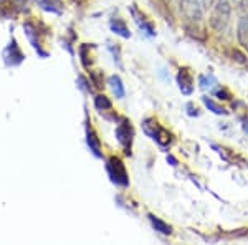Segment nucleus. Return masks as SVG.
<instances>
[{
	"instance_id": "nucleus-1",
	"label": "nucleus",
	"mask_w": 248,
	"mask_h": 245,
	"mask_svg": "<svg viewBox=\"0 0 248 245\" xmlns=\"http://www.w3.org/2000/svg\"><path fill=\"white\" fill-rule=\"evenodd\" d=\"M232 22V3L230 0H217L212 7L209 17L210 29L217 33H225Z\"/></svg>"
},
{
	"instance_id": "nucleus-2",
	"label": "nucleus",
	"mask_w": 248,
	"mask_h": 245,
	"mask_svg": "<svg viewBox=\"0 0 248 245\" xmlns=\"http://www.w3.org/2000/svg\"><path fill=\"white\" fill-rule=\"evenodd\" d=\"M181 12L187 23H201L205 7L202 0H181Z\"/></svg>"
},
{
	"instance_id": "nucleus-3",
	"label": "nucleus",
	"mask_w": 248,
	"mask_h": 245,
	"mask_svg": "<svg viewBox=\"0 0 248 245\" xmlns=\"http://www.w3.org/2000/svg\"><path fill=\"white\" fill-rule=\"evenodd\" d=\"M106 169H108V174H109L111 180H113L116 186H123V187L129 186V178H127L126 167H124L121 159L111 158L106 164Z\"/></svg>"
},
{
	"instance_id": "nucleus-4",
	"label": "nucleus",
	"mask_w": 248,
	"mask_h": 245,
	"mask_svg": "<svg viewBox=\"0 0 248 245\" xmlns=\"http://www.w3.org/2000/svg\"><path fill=\"white\" fill-rule=\"evenodd\" d=\"M144 131H146L153 139H155L161 146H167V144H170V141H172L170 132L159 126L154 119H146V121H144Z\"/></svg>"
},
{
	"instance_id": "nucleus-5",
	"label": "nucleus",
	"mask_w": 248,
	"mask_h": 245,
	"mask_svg": "<svg viewBox=\"0 0 248 245\" xmlns=\"http://www.w3.org/2000/svg\"><path fill=\"white\" fill-rule=\"evenodd\" d=\"M116 138L121 143L126 154H129L131 143H133V128H131V123L127 119H123L121 124H118V128H116Z\"/></svg>"
},
{
	"instance_id": "nucleus-6",
	"label": "nucleus",
	"mask_w": 248,
	"mask_h": 245,
	"mask_svg": "<svg viewBox=\"0 0 248 245\" xmlns=\"http://www.w3.org/2000/svg\"><path fill=\"white\" fill-rule=\"evenodd\" d=\"M129 10H131V15L134 17V22L138 23L139 29H141V30L144 32V33L147 35V37H154V35H155V30H154L153 23L147 22L146 17H144L141 12L138 10V7H136V5H131V9H129Z\"/></svg>"
},
{
	"instance_id": "nucleus-7",
	"label": "nucleus",
	"mask_w": 248,
	"mask_h": 245,
	"mask_svg": "<svg viewBox=\"0 0 248 245\" xmlns=\"http://www.w3.org/2000/svg\"><path fill=\"white\" fill-rule=\"evenodd\" d=\"M177 83L184 95H190L194 91V78H192L189 68H181V71L177 75Z\"/></svg>"
},
{
	"instance_id": "nucleus-8",
	"label": "nucleus",
	"mask_w": 248,
	"mask_h": 245,
	"mask_svg": "<svg viewBox=\"0 0 248 245\" xmlns=\"http://www.w3.org/2000/svg\"><path fill=\"white\" fill-rule=\"evenodd\" d=\"M237 40L238 45L248 51V17H242L237 23Z\"/></svg>"
},
{
	"instance_id": "nucleus-9",
	"label": "nucleus",
	"mask_w": 248,
	"mask_h": 245,
	"mask_svg": "<svg viewBox=\"0 0 248 245\" xmlns=\"http://www.w3.org/2000/svg\"><path fill=\"white\" fill-rule=\"evenodd\" d=\"M108 85H109L111 91H113V95L116 96V98H123V96H124V86H123L121 78H119L118 75L109 76V80H108Z\"/></svg>"
},
{
	"instance_id": "nucleus-10",
	"label": "nucleus",
	"mask_w": 248,
	"mask_h": 245,
	"mask_svg": "<svg viewBox=\"0 0 248 245\" xmlns=\"http://www.w3.org/2000/svg\"><path fill=\"white\" fill-rule=\"evenodd\" d=\"M147 217H149L151 224H153V227H154L157 232H161V234H164V235H170V234H172V227L169 226V224H166L164 220L157 219V217L153 215V214H149Z\"/></svg>"
},
{
	"instance_id": "nucleus-11",
	"label": "nucleus",
	"mask_w": 248,
	"mask_h": 245,
	"mask_svg": "<svg viewBox=\"0 0 248 245\" xmlns=\"http://www.w3.org/2000/svg\"><path fill=\"white\" fill-rule=\"evenodd\" d=\"M111 30H113L114 33L121 35L123 38H129L131 37V32L127 30L126 23H124L121 18H116V20L113 18V20H111Z\"/></svg>"
},
{
	"instance_id": "nucleus-12",
	"label": "nucleus",
	"mask_w": 248,
	"mask_h": 245,
	"mask_svg": "<svg viewBox=\"0 0 248 245\" xmlns=\"http://www.w3.org/2000/svg\"><path fill=\"white\" fill-rule=\"evenodd\" d=\"M43 10L53 12V14H60L63 10V5L60 0H37Z\"/></svg>"
},
{
	"instance_id": "nucleus-13",
	"label": "nucleus",
	"mask_w": 248,
	"mask_h": 245,
	"mask_svg": "<svg viewBox=\"0 0 248 245\" xmlns=\"http://www.w3.org/2000/svg\"><path fill=\"white\" fill-rule=\"evenodd\" d=\"M202 103L205 104V108H209V111H212L214 114H227V111L223 110L220 104H217L212 98L209 96H202Z\"/></svg>"
},
{
	"instance_id": "nucleus-14",
	"label": "nucleus",
	"mask_w": 248,
	"mask_h": 245,
	"mask_svg": "<svg viewBox=\"0 0 248 245\" xmlns=\"http://www.w3.org/2000/svg\"><path fill=\"white\" fill-rule=\"evenodd\" d=\"M217 85V78L214 75H201L199 76V86L201 90H212Z\"/></svg>"
},
{
	"instance_id": "nucleus-15",
	"label": "nucleus",
	"mask_w": 248,
	"mask_h": 245,
	"mask_svg": "<svg viewBox=\"0 0 248 245\" xmlns=\"http://www.w3.org/2000/svg\"><path fill=\"white\" fill-rule=\"evenodd\" d=\"M88 146H90V149L93 151L94 156H101V152H99V141L93 131H88Z\"/></svg>"
},
{
	"instance_id": "nucleus-16",
	"label": "nucleus",
	"mask_w": 248,
	"mask_h": 245,
	"mask_svg": "<svg viewBox=\"0 0 248 245\" xmlns=\"http://www.w3.org/2000/svg\"><path fill=\"white\" fill-rule=\"evenodd\" d=\"M94 106L98 108L99 111H106V110H111V101L105 95H98L94 98Z\"/></svg>"
},
{
	"instance_id": "nucleus-17",
	"label": "nucleus",
	"mask_w": 248,
	"mask_h": 245,
	"mask_svg": "<svg viewBox=\"0 0 248 245\" xmlns=\"http://www.w3.org/2000/svg\"><path fill=\"white\" fill-rule=\"evenodd\" d=\"M240 14L242 17H248V0H240Z\"/></svg>"
},
{
	"instance_id": "nucleus-18",
	"label": "nucleus",
	"mask_w": 248,
	"mask_h": 245,
	"mask_svg": "<svg viewBox=\"0 0 248 245\" xmlns=\"http://www.w3.org/2000/svg\"><path fill=\"white\" fill-rule=\"evenodd\" d=\"M187 110H189V114L190 116H197L199 114L197 108H194V104H192V103H187Z\"/></svg>"
},
{
	"instance_id": "nucleus-19",
	"label": "nucleus",
	"mask_w": 248,
	"mask_h": 245,
	"mask_svg": "<svg viewBox=\"0 0 248 245\" xmlns=\"http://www.w3.org/2000/svg\"><path fill=\"white\" fill-rule=\"evenodd\" d=\"M202 2H203V7H205V10H209V9L214 7V3L217 2V0H202Z\"/></svg>"
},
{
	"instance_id": "nucleus-20",
	"label": "nucleus",
	"mask_w": 248,
	"mask_h": 245,
	"mask_svg": "<svg viewBox=\"0 0 248 245\" xmlns=\"http://www.w3.org/2000/svg\"><path fill=\"white\" fill-rule=\"evenodd\" d=\"M243 123H245L243 124V128H245V131L248 132V119H243Z\"/></svg>"
},
{
	"instance_id": "nucleus-21",
	"label": "nucleus",
	"mask_w": 248,
	"mask_h": 245,
	"mask_svg": "<svg viewBox=\"0 0 248 245\" xmlns=\"http://www.w3.org/2000/svg\"><path fill=\"white\" fill-rule=\"evenodd\" d=\"M17 2H20V3H27L29 0H17Z\"/></svg>"
},
{
	"instance_id": "nucleus-22",
	"label": "nucleus",
	"mask_w": 248,
	"mask_h": 245,
	"mask_svg": "<svg viewBox=\"0 0 248 245\" xmlns=\"http://www.w3.org/2000/svg\"><path fill=\"white\" fill-rule=\"evenodd\" d=\"M235 2H237V0H235Z\"/></svg>"
}]
</instances>
